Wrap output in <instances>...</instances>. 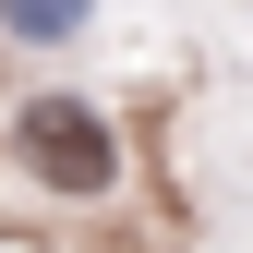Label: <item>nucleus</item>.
Masks as SVG:
<instances>
[{
  "mask_svg": "<svg viewBox=\"0 0 253 253\" xmlns=\"http://www.w3.org/2000/svg\"><path fill=\"white\" fill-rule=\"evenodd\" d=\"M24 157H37V181H60V193H109V181H121L109 121L73 109V97H37V109H24Z\"/></svg>",
  "mask_w": 253,
  "mask_h": 253,
  "instance_id": "1",
  "label": "nucleus"
},
{
  "mask_svg": "<svg viewBox=\"0 0 253 253\" xmlns=\"http://www.w3.org/2000/svg\"><path fill=\"white\" fill-rule=\"evenodd\" d=\"M0 24H12V37H73L84 0H0Z\"/></svg>",
  "mask_w": 253,
  "mask_h": 253,
  "instance_id": "2",
  "label": "nucleus"
}]
</instances>
